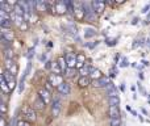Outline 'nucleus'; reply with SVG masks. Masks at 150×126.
Instances as JSON below:
<instances>
[{
  "mask_svg": "<svg viewBox=\"0 0 150 126\" xmlns=\"http://www.w3.org/2000/svg\"><path fill=\"white\" fill-rule=\"evenodd\" d=\"M37 20H38V16H37L36 13H30V18H29V21H32V22H36Z\"/></svg>",
  "mask_w": 150,
  "mask_h": 126,
  "instance_id": "09e8293b",
  "label": "nucleus"
},
{
  "mask_svg": "<svg viewBox=\"0 0 150 126\" xmlns=\"http://www.w3.org/2000/svg\"><path fill=\"white\" fill-rule=\"evenodd\" d=\"M3 75H4V78H5V80H7V83H8V85H9V88H11V89L15 88V87H16L15 75H12V74L8 72V71H4V72H3Z\"/></svg>",
  "mask_w": 150,
  "mask_h": 126,
  "instance_id": "ddd939ff",
  "label": "nucleus"
},
{
  "mask_svg": "<svg viewBox=\"0 0 150 126\" xmlns=\"http://www.w3.org/2000/svg\"><path fill=\"white\" fill-rule=\"evenodd\" d=\"M21 113H23V120L28 121V122H34L37 120V114L34 108L29 106V105H25V106L21 108Z\"/></svg>",
  "mask_w": 150,
  "mask_h": 126,
  "instance_id": "f03ea898",
  "label": "nucleus"
},
{
  "mask_svg": "<svg viewBox=\"0 0 150 126\" xmlns=\"http://www.w3.org/2000/svg\"><path fill=\"white\" fill-rule=\"evenodd\" d=\"M62 109V100L59 96H54L53 99V105H51V114L53 117H58Z\"/></svg>",
  "mask_w": 150,
  "mask_h": 126,
  "instance_id": "39448f33",
  "label": "nucleus"
},
{
  "mask_svg": "<svg viewBox=\"0 0 150 126\" xmlns=\"http://www.w3.org/2000/svg\"><path fill=\"white\" fill-rule=\"evenodd\" d=\"M53 10L57 15H66L67 13V3L66 0H59V1H55L54 5H53Z\"/></svg>",
  "mask_w": 150,
  "mask_h": 126,
  "instance_id": "20e7f679",
  "label": "nucleus"
},
{
  "mask_svg": "<svg viewBox=\"0 0 150 126\" xmlns=\"http://www.w3.org/2000/svg\"><path fill=\"white\" fill-rule=\"evenodd\" d=\"M105 92H107L108 97H111V96H118L117 87L115 85V83H113V81H111V83H109V85H108L107 88H105Z\"/></svg>",
  "mask_w": 150,
  "mask_h": 126,
  "instance_id": "dca6fc26",
  "label": "nucleus"
},
{
  "mask_svg": "<svg viewBox=\"0 0 150 126\" xmlns=\"http://www.w3.org/2000/svg\"><path fill=\"white\" fill-rule=\"evenodd\" d=\"M12 24H13L12 18H11V20H0V25H1V28L11 29V26H12Z\"/></svg>",
  "mask_w": 150,
  "mask_h": 126,
  "instance_id": "473e14b6",
  "label": "nucleus"
},
{
  "mask_svg": "<svg viewBox=\"0 0 150 126\" xmlns=\"http://www.w3.org/2000/svg\"><path fill=\"white\" fill-rule=\"evenodd\" d=\"M62 29L65 32H67V33L74 34V36H76V34H78V28H76V25L73 22V21H68L66 25H62Z\"/></svg>",
  "mask_w": 150,
  "mask_h": 126,
  "instance_id": "f8f14e48",
  "label": "nucleus"
},
{
  "mask_svg": "<svg viewBox=\"0 0 150 126\" xmlns=\"http://www.w3.org/2000/svg\"><path fill=\"white\" fill-rule=\"evenodd\" d=\"M18 28H20V30H23V32L28 30V29H29V24H28V21H24V22L21 24V25L18 26Z\"/></svg>",
  "mask_w": 150,
  "mask_h": 126,
  "instance_id": "37998d69",
  "label": "nucleus"
},
{
  "mask_svg": "<svg viewBox=\"0 0 150 126\" xmlns=\"http://www.w3.org/2000/svg\"><path fill=\"white\" fill-rule=\"evenodd\" d=\"M0 112H1L3 114L7 113V104H5L4 101H1V104H0Z\"/></svg>",
  "mask_w": 150,
  "mask_h": 126,
  "instance_id": "a18cd8bd",
  "label": "nucleus"
},
{
  "mask_svg": "<svg viewBox=\"0 0 150 126\" xmlns=\"http://www.w3.org/2000/svg\"><path fill=\"white\" fill-rule=\"evenodd\" d=\"M25 78L26 76L25 75H23V78L20 79V83H18V93H23V91H24V84H25Z\"/></svg>",
  "mask_w": 150,
  "mask_h": 126,
  "instance_id": "c9c22d12",
  "label": "nucleus"
},
{
  "mask_svg": "<svg viewBox=\"0 0 150 126\" xmlns=\"http://www.w3.org/2000/svg\"><path fill=\"white\" fill-rule=\"evenodd\" d=\"M91 68H92V66L89 64V63H87L86 66H83V67H82L80 70H79V72H80V76H89Z\"/></svg>",
  "mask_w": 150,
  "mask_h": 126,
  "instance_id": "393cba45",
  "label": "nucleus"
},
{
  "mask_svg": "<svg viewBox=\"0 0 150 126\" xmlns=\"http://www.w3.org/2000/svg\"><path fill=\"white\" fill-rule=\"evenodd\" d=\"M149 10H150V4H146L144 8H142V12H144V13H147Z\"/></svg>",
  "mask_w": 150,
  "mask_h": 126,
  "instance_id": "3c124183",
  "label": "nucleus"
},
{
  "mask_svg": "<svg viewBox=\"0 0 150 126\" xmlns=\"http://www.w3.org/2000/svg\"><path fill=\"white\" fill-rule=\"evenodd\" d=\"M45 102L42 101V99L39 96H37L36 97V101H34V109H37V110H42L45 108Z\"/></svg>",
  "mask_w": 150,
  "mask_h": 126,
  "instance_id": "a878e982",
  "label": "nucleus"
},
{
  "mask_svg": "<svg viewBox=\"0 0 150 126\" xmlns=\"http://www.w3.org/2000/svg\"><path fill=\"white\" fill-rule=\"evenodd\" d=\"M146 20H150V12L147 13V17H146Z\"/></svg>",
  "mask_w": 150,
  "mask_h": 126,
  "instance_id": "69168bd1",
  "label": "nucleus"
},
{
  "mask_svg": "<svg viewBox=\"0 0 150 126\" xmlns=\"http://www.w3.org/2000/svg\"><path fill=\"white\" fill-rule=\"evenodd\" d=\"M145 41H146V38H145V37H138V38H136L133 41V45H132V47H133V49H137V47L145 45Z\"/></svg>",
  "mask_w": 150,
  "mask_h": 126,
  "instance_id": "cd10ccee",
  "label": "nucleus"
},
{
  "mask_svg": "<svg viewBox=\"0 0 150 126\" xmlns=\"http://www.w3.org/2000/svg\"><path fill=\"white\" fill-rule=\"evenodd\" d=\"M57 62H58V64H59L62 72H66V71L68 70V66H67V62H66V58L65 57H62V55H61V57H58Z\"/></svg>",
  "mask_w": 150,
  "mask_h": 126,
  "instance_id": "4be33fe9",
  "label": "nucleus"
},
{
  "mask_svg": "<svg viewBox=\"0 0 150 126\" xmlns=\"http://www.w3.org/2000/svg\"><path fill=\"white\" fill-rule=\"evenodd\" d=\"M4 57H5V59H13V57H15V52H13L12 47L4 49Z\"/></svg>",
  "mask_w": 150,
  "mask_h": 126,
  "instance_id": "2f4dec72",
  "label": "nucleus"
},
{
  "mask_svg": "<svg viewBox=\"0 0 150 126\" xmlns=\"http://www.w3.org/2000/svg\"><path fill=\"white\" fill-rule=\"evenodd\" d=\"M51 71H53L54 74H61V75H62V70H61V67H59V64H58V62H53Z\"/></svg>",
  "mask_w": 150,
  "mask_h": 126,
  "instance_id": "72a5a7b5",
  "label": "nucleus"
},
{
  "mask_svg": "<svg viewBox=\"0 0 150 126\" xmlns=\"http://www.w3.org/2000/svg\"><path fill=\"white\" fill-rule=\"evenodd\" d=\"M51 67H53V62L51 60H47L46 64H45V68H46V70H50Z\"/></svg>",
  "mask_w": 150,
  "mask_h": 126,
  "instance_id": "8fccbe9b",
  "label": "nucleus"
},
{
  "mask_svg": "<svg viewBox=\"0 0 150 126\" xmlns=\"http://www.w3.org/2000/svg\"><path fill=\"white\" fill-rule=\"evenodd\" d=\"M118 59H120V54L117 52V54L115 55V60H116V62H118Z\"/></svg>",
  "mask_w": 150,
  "mask_h": 126,
  "instance_id": "13d9d810",
  "label": "nucleus"
},
{
  "mask_svg": "<svg viewBox=\"0 0 150 126\" xmlns=\"http://www.w3.org/2000/svg\"><path fill=\"white\" fill-rule=\"evenodd\" d=\"M8 126H9V125H8Z\"/></svg>",
  "mask_w": 150,
  "mask_h": 126,
  "instance_id": "774afa93",
  "label": "nucleus"
},
{
  "mask_svg": "<svg viewBox=\"0 0 150 126\" xmlns=\"http://www.w3.org/2000/svg\"><path fill=\"white\" fill-rule=\"evenodd\" d=\"M16 126H30V122H28L25 120H20V121H17Z\"/></svg>",
  "mask_w": 150,
  "mask_h": 126,
  "instance_id": "79ce46f5",
  "label": "nucleus"
},
{
  "mask_svg": "<svg viewBox=\"0 0 150 126\" xmlns=\"http://www.w3.org/2000/svg\"><path fill=\"white\" fill-rule=\"evenodd\" d=\"M49 9V4L44 0H37L36 1V10H47Z\"/></svg>",
  "mask_w": 150,
  "mask_h": 126,
  "instance_id": "b1692460",
  "label": "nucleus"
},
{
  "mask_svg": "<svg viewBox=\"0 0 150 126\" xmlns=\"http://www.w3.org/2000/svg\"><path fill=\"white\" fill-rule=\"evenodd\" d=\"M57 89H58V92H59V94H63V96H67V94H70V92H71V87L67 81H63Z\"/></svg>",
  "mask_w": 150,
  "mask_h": 126,
  "instance_id": "2eb2a0df",
  "label": "nucleus"
},
{
  "mask_svg": "<svg viewBox=\"0 0 150 126\" xmlns=\"http://www.w3.org/2000/svg\"><path fill=\"white\" fill-rule=\"evenodd\" d=\"M65 58H66V62H67L68 68H76L78 60H76V54L75 52H67Z\"/></svg>",
  "mask_w": 150,
  "mask_h": 126,
  "instance_id": "9d476101",
  "label": "nucleus"
},
{
  "mask_svg": "<svg viewBox=\"0 0 150 126\" xmlns=\"http://www.w3.org/2000/svg\"><path fill=\"white\" fill-rule=\"evenodd\" d=\"M76 60H78V64H76V68L80 70L83 66H86V55L83 52H78L76 54Z\"/></svg>",
  "mask_w": 150,
  "mask_h": 126,
  "instance_id": "aec40b11",
  "label": "nucleus"
},
{
  "mask_svg": "<svg viewBox=\"0 0 150 126\" xmlns=\"http://www.w3.org/2000/svg\"><path fill=\"white\" fill-rule=\"evenodd\" d=\"M30 68H32V62L29 60V62H28V66H26V70H25V72H24V75L28 76V74L30 72Z\"/></svg>",
  "mask_w": 150,
  "mask_h": 126,
  "instance_id": "de8ad7c7",
  "label": "nucleus"
},
{
  "mask_svg": "<svg viewBox=\"0 0 150 126\" xmlns=\"http://www.w3.org/2000/svg\"><path fill=\"white\" fill-rule=\"evenodd\" d=\"M96 36V29L94 28H86L84 29V37L86 38H91V37Z\"/></svg>",
  "mask_w": 150,
  "mask_h": 126,
  "instance_id": "c85d7f7f",
  "label": "nucleus"
},
{
  "mask_svg": "<svg viewBox=\"0 0 150 126\" xmlns=\"http://www.w3.org/2000/svg\"><path fill=\"white\" fill-rule=\"evenodd\" d=\"M109 125L111 126H121V120L120 118H113V120H109Z\"/></svg>",
  "mask_w": 150,
  "mask_h": 126,
  "instance_id": "e433bc0d",
  "label": "nucleus"
},
{
  "mask_svg": "<svg viewBox=\"0 0 150 126\" xmlns=\"http://www.w3.org/2000/svg\"><path fill=\"white\" fill-rule=\"evenodd\" d=\"M78 84H79V87L84 88V87L91 84V78H89V76H80V78L78 79Z\"/></svg>",
  "mask_w": 150,
  "mask_h": 126,
  "instance_id": "5701e85b",
  "label": "nucleus"
},
{
  "mask_svg": "<svg viewBox=\"0 0 150 126\" xmlns=\"http://www.w3.org/2000/svg\"><path fill=\"white\" fill-rule=\"evenodd\" d=\"M141 63H142L144 66H146V67H147V66H150V62H149V60H146V59H142Z\"/></svg>",
  "mask_w": 150,
  "mask_h": 126,
  "instance_id": "6e6d98bb",
  "label": "nucleus"
},
{
  "mask_svg": "<svg viewBox=\"0 0 150 126\" xmlns=\"http://www.w3.org/2000/svg\"><path fill=\"white\" fill-rule=\"evenodd\" d=\"M0 20H11V17H9V15H8L7 12L0 10Z\"/></svg>",
  "mask_w": 150,
  "mask_h": 126,
  "instance_id": "58836bf2",
  "label": "nucleus"
},
{
  "mask_svg": "<svg viewBox=\"0 0 150 126\" xmlns=\"http://www.w3.org/2000/svg\"><path fill=\"white\" fill-rule=\"evenodd\" d=\"M26 57H28V59H29V60L32 59V57H34V46H33V47H30V49L28 50V54H26Z\"/></svg>",
  "mask_w": 150,
  "mask_h": 126,
  "instance_id": "c03bdc74",
  "label": "nucleus"
},
{
  "mask_svg": "<svg viewBox=\"0 0 150 126\" xmlns=\"http://www.w3.org/2000/svg\"><path fill=\"white\" fill-rule=\"evenodd\" d=\"M116 43H117V38H109V37L105 38V45L107 46H115Z\"/></svg>",
  "mask_w": 150,
  "mask_h": 126,
  "instance_id": "f704fd0d",
  "label": "nucleus"
},
{
  "mask_svg": "<svg viewBox=\"0 0 150 126\" xmlns=\"http://www.w3.org/2000/svg\"><path fill=\"white\" fill-rule=\"evenodd\" d=\"M47 80L51 83L53 87H57V88L63 83V81H65V80H63V76L61 75V74H54V72L50 74L49 78H47Z\"/></svg>",
  "mask_w": 150,
  "mask_h": 126,
  "instance_id": "0eeeda50",
  "label": "nucleus"
},
{
  "mask_svg": "<svg viewBox=\"0 0 150 126\" xmlns=\"http://www.w3.org/2000/svg\"><path fill=\"white\" fill-rule=\"evenodd\" d=\"M82 5L84 8V12H86V20L89 22H96L97 20V13L95 12L94 7L89 1H82Z\"/></svg>",
  "mask_w": 150,
  "mask_h": 126,
  "instance_id": "f257e3e1",
  "label": "nucleus"
},
{
  "mask_svg": "<svg viewBox=\"0 0 150 126\" xmlns=\"http://www.w3.org/2000/svg\"><path fill=\"white\" fill-rule=\"evenodd\" d=\"M138 118H139V121H141V122H144V121H145L144 117H142V116H139V114H138Z\"/></svg>",
  "mask_w": 150,
  "mask_h": 126,
  "instance_id": "e2e57ef3",
  "label": "nucleus"
},
{
  "mask_svg": "<svg viewBox=\"0 0 150 126\" xmlns=\"http://www.w3.org/2000/svg\"><path fill=\"white\" fill-rule=\"evenodd\" d=\"M12 13H16V15H18V16H23V17H24V15H25L26 12L23 9V7H20V5H18V4H16L15 7H13V12H12Z\"/></svg>",
  "mask_w": 150,
  "mask_h": 126,
  "instance_id": "7c9ffc66",
  "label": "nucleus"
},
{
  "mask_svg": "<svg viewBox=\"0 0 150 126\" xmlns=\"http://www.w3.org/2000/svg\"><path fill=\"white\" fill-rule=\"evenodd\" d=\"M11 18H12V21H13V22H15V24H17L18 26H20L21 24H23L24 21H25V20H24V17H23V16H18V15H16V13H11Z\"/></svg>",
  "mask_w": 150,
  "mask_h": 126,
  "instance_id": "bb28decb",
  "label": "nucleus"
},
{
  "mask_svg": "<svg viewBox=\"0 0 150 126\" xmlns=\"http://www.w3.org/2000/svg\"><path fill=\"white\" fill-rule=\"evenodd\" d=\"M120 89H121V91H125V83H121V85H120Z\"/></svg>",
  "mask_w": 150,
  "mask_h": 126,
  "instance_id": "4d7b16f0",
  "label": "nucleus"
},
{
  "mask_svg": "<svg viewBox=\"0 0 150 126\" xmlns=\"http://www.w3.org/2000/svg\"><path fill=\"white\" fill-rule=\"evenodd\" d=\"M137 87H138V91L141 92L142 94H144V96H146L147 97V92L145 91V88L144 87H142V84H141V81H138V83H137Z\"/></svg>",
  "mask_w": 150,
  "mask_h": 126,
  "instance_id": "a19ab883",
  "label": "nucleus"
},
{
  "mask_svg": "<svg viewBox=\"0 0 150 126\" xmlns=\"http://www.w3.org/2000/svg\"><path fill=\"white\" fill-rule=\"evenodd\" d=\"M139 21H141V20H139V17H134L133 20H132V25H137Z\"/></svg>",
  "mask_w": 150,
  "mask_h": 126,
  "instance_id": "864d4df0",
  "label": "nucleus"
},
{
  "mask_svg": "<svg viewBox=\"0 0 150 126\" xmlns=\"http://www.w3.org/2000/svg\"><path fill=\"white\" fill-rule=\"evenodd\" d=\"M128 66H129L128 58H126V57H123V59H121V62H120V67H128Z\"/></svg>",
  "mask_w": 150,
  "mask_h": 126,
  "instance_id": "ea45409f",
  "label": "nucleus"
},
{
  "mask_svg": "<svg viewBox=\"0 0 150 126\" xmlns=\"http://www.w3.org/2000/svg\"><path fill=\"white\" fill-rule=\"evenodd\" d=\"M108 114H109V120H113V118H120V116H121L120 108L113 106V105H109V108H108Z\"/></svg>",
  "mask_w": 150,
  "mask_h": 126,
  "instance_id": "4468645a",
  "label": "nucleus"
},
{
  "mask_svg": "<svg viewBox=\"0 0 150 126\" xmlns=\"http://www.w3.org/2000/svg\"><path fill=\"white\" fill-rule=\"evenodd\" d=\"M74 16L78 21H82L86 18V12H84V8L82 5V1H75L74 3Z\"/></svg>",
  "mask_w": 150,
  "mask_h": 126,
  "instance_id": "7ed1b4c3",
  "label": "nucleus"
},
{
  "mask_svg": "<svg viewBox=\"0 0 150 126\" xmlns=\"http://www.w3.org/2000/svg\"><path fill=\"white\" fill-rule=\"evenodd\" d=\"M46 58H47V57H46V52H44V54H42L41 57H39V59H41V62H45V63H46V62H47Z\"/></svg>",
  "mask_w": 150,
  "mask_h": 126,
  "instance_id": "5fc2aeb1",
  "label": "nucleus"
},
{
  "mask_svg": "<svg viewBox=\"0 0 150 126\" xmlns=\"http://www.w3.org/2000/svg\"><path fill=\"white\" fill-rule=\"evenodd\" d=\"M130 89L134 92V91H136V85H132V87H130Z\"/></svg>",
  "mask_w": 150,
  "mask_h": 126,
  "instance_id": "0e129e2a",
  "label": "nucleus"
},
{
  "mask_svg": "<svg viewBox=\"0 0 150 126\" xmlns=\"http://www.w3.org/2000/svg\"><path fill=\"white\" fill-rule=\"evenodd\" d=\"M1 38L7 39V41L12 42L13 38H15V34L11 29H5V28H1Z\"/></svg>",
  "mask_w": 150,
  "mask_h": 126,
  "instance_id": "f3484780",
  "label": "nucleus"
},
{
  "mask_svg": "<svg viewBox=\"0 0 150 126\" xmlns=\"http://www.w3.org/2000/svg\"><path fill=\"white\" fill-rule=\"evenodd\" d=\"M126 110H128V112H130V113H132V110H133V109H132V108L129 106V105H126Z\"/></svg>",
  "mask_w": 150,
  "mask_h": 126,
  "instance_id": "052dcab7",
  "label": "nucleus"
},
{
  "mask_svg": "<svg viewBox=\"0 0 150 126\" xmlns=\"http://www.w3.org/2000/svg\"><path fill=\"white\" fill-rule=\"evenodd\" d=\"M44 88H45V89H47V91H49V92H51V89H53V85H51V83H50V81L47 80L46 83H45V87H44Z\"/></svg>",
  "mask_w": 150,
  "mask_h": 126,
  "instance_id": "49530a36",
  "label": "nucleus"
},
{
  "mask_svg": "<svg viewBox=\"0 0 150 126\" xmlns=\"http://www.w3.org/2000/svg\"><path fill=\"white\" fill-rule=\"evenodd\" d=\"M38 96L41 97L42 101H44L46 105H49V104H50V101H51V93H50V92L47 91V89H45L44 87L38 89Z\"/></svg>",
  "mask_w": 150,
  "mask_h": 126,
  "instance_id": "1a4fd4ad",
  "label": "nucleus"
},
{
  "mask_svg": "<svg viewBox=\"0 0 150 126\" xmlns=\"http://www.w3.org/2000/svg\"><path fill=\"white\" fill-rule=\"evenodd\" d=\"M100 43V41H94V42H87L86 46L88 47V49H94V47H96L97 45Z\"/></svg>",
  "mask_w": 150,
  "mask_h": 126,
  "instance_id": "4c0bfd02",
  "label": "nucleus"
},
{
  "mask_svg": "<svg viewBox=\"0 0 150 126\" xmlns=\"http://www.w3.org/2000/svg\"><path fill=\"white\" fill-rule=\"evenodd\" d=\"M0 10H4V12H7V13H12L13 7L9 1H1L0 3Z\"/></svg>",
  "mask_w": 150,
  "mask_h": 126,
  "instance_id": "412c9836",
  "label": "nucleus"
},
{
  "mask_svg": "<svg viewBox=\"0 0 150 126\" xmlns=\"http://www.w3.org/2000/svg\"><path fill=\"white\" fill-rule=\"evenodd\" d=\"M91 4H92V7H94L95 12H96L97 15H101V13L105 10V1H101V0H92Z\"/></svg>",
  "mask_w": 150,
  "mask_h": 126,
  "instance_id": "9b49d317",
  "label": "nucleus"
},
{
  "mask_svg": "<svg viewBox=\"0 0 150 126\" xmlns=\"http://www.w3.org/2000/svg\"><path fill=\"white\" fill-rule=\"evenodd\" d=\"M0 85H1V91L4 92L5 94L7 93H9L12 89L9 88V85H8V83H7V80H5V78H4V75L1 74V76H0Z\"/></svg>",
  "mask_w": 150,
  "mask_h": 126,
  "instance_id": "6ab92c4d",
  "label": "nucleus"
},
{
  "mask_svg": "<svg viewBox=\"0 0 150 126\" xmlns=\"http://www.w3.org/2000/svg\"><path fill=\"white\" fill-rule=\"evenodd\" d=\"M111 81L112 80H111L108 76H103L101 79H97V80L92 81V85H94L95 88H107V87L109 85Z\"/></svg>",
  "mask_w": 150,
  "mask_h": 126,
  "instance_id": "6e6552de",
  "label": "nucleus"
},
{
  "mask_svg": "<svg viewBox=\"0 0 150 126\" xmlns=\"http://www.w3.org/2000/svg\"><path fill=\"white\" fill-rule=\"evenodd\" d=\"M138 76H139V79H141V80H142V79H144V74H142L141 71H139V72H138Z\"/></svg>",
  "mask_w": 150,
  "mask_h": 126,
  "instance_id": "bf43d9fd",
  "label": "nucleus"
},
{
  "mask_svg": "<svg viewBox=\"0 0 150 126\" xmlns=\"http://www.w3.org/2000/svg\"><path fill=\"white\" fill-rule=\"evenodd\" d=\"M4 67H5V71L11 72L12 75H17L18 72V64L16 63V60L13 59H5V63H4Z\"/></svg>",
  "mask_w": 150,
  "mask_h": 126,
  "instance_id": "423d86ee",
  "label": "nucleus"
},
{
  "mask_svg": "<svg viewBox=\"0 0 150 126\" xmlns=\"http://www.w3.org/2000/svg\"><path fill=\"white\" fill-rule=\"evenodd\" d=\"M108 101H109V105L118 106V105H120V97L118 96H111V97H108Z\"/></svg>",
  "mask_w": 150,
  "mask_h": 126,
  "instance_id": "c756f323",
  "label": "nucleus"
},
{
  "mask_svg": "<svg viewBox=\"0 0 150 126\" xmlns=\"http://www.w3.org/2000/svg\"><path fill=\"white\" fill-rule=\"evenodd\" d=\"M0 126H8V125H7V121H5L4 117L0 118Z\"/></svg>",
  "mask_w": 150,
  "mask_h": 126,
  "instance_id": "603ef678",
  "label": "nucleus"
},
{
  "mask_svg": "<svg viewBox=\"0 0 150 126\" xmlns=\"http://www.w3.org/2000/svg\"><path fill=\"white\" fill-rule=\"evenodd\" d=\"M89 78L92 79V81H94V80H97V79H101V78H103V74H101V71H100L99 68L92 67V68H91V72H89Z\"/></svg>",
  "mask_w": 150,
  "mask_h": 126,
  "instance_id": "a211bd4d",
  "label": "nucleus"
},
{
  "mask_svg": "<svg viewBox=\"0 0 150 126\" xmlns=\"http://www.w3.org/2000/svg\"><path fill=\"white\" fill-rule=\"evenodd\" d=\"M149 4H150V3H149Z\"/></svg>",
  "mask_w": 150,
  "mask_h": 126,
  "instance_id": "338daca9",
  "label": "nucleus"
},
{
  "mask_svg": "<svg viewBox=\"0 0 150 126\" xmlns=\"http://www.w3.org/2000/svg\"><path fill=\"white\" fill-rule=\"evenodd\" d=\"M141 110H142V113H144V114H145V116H149V114H147V112H146V109H144V108H142V109H141Z\"/></svg>",
  "mask_w": 150,
  "mask_h": 126,
  "instance_id": "680f3d73",
  "label": "nucleus"
}]
</instances>
